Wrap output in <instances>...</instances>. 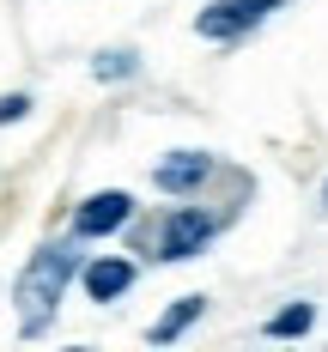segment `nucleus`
Segmentation results:
<instances>
[{"label":"nucleus","mask_w":328,"mask_h":352,"mask_svg":"<svg viewBox=\"0 0 328 352\" xmlns=\"http://www.w3.org/2000/svg\"><path fill=\"white\" fill-rule=\"evenodd\" d=\"M73 274H79V249L73 243H43L31 261L19 267L12 304H19V328H25V334H49V322H55V310H61Z\"/></svg>","instance_id":"obj_1"},{"label":"nucleus","mask_w":328,"mask_h":352,"mask_svg":"<svg viewBox=\"0 0 328 352\" xmlns=\"http://www.w3.org/2000/svg\"><path fill=\"white\" fill-rule=\"evenodd\" d=\"M219 237V212L207 207H171L158 225H152V261H195L201 249Z\"/></svg>","instance_id":"obj_2"},{"label":"nucleus","mask_w":328,"mask_h":352,"mask_svg":"<svg viewBox=\"0 0 328 352\" xmlns=\"http://www.w3.org/2000/svg\"><path fill=\"white\" fill-rule=\"evenodd\" d=\"M280 6H286V0H213V6H201L195 31L207 36V43H237V36H250L255 25H267Z\"/></svg>","instance_id":"obj_3"},{"label":"nucleus","mask_w":328,"mask_h":352,"mask_svg":"<svg viewBox=\"0 0 328 352\" xmlns=\"http://www.w3.org/2000/svg\"><path fill=\"white\" fill-rule=\"evenodd\" d=\"M128 219H134V195H128V188L85 195V201L73 207V237H116Z\"/></svg>","instance_id":"obj_4"},{"label":"nucleus","mask_w":328,"mask_h":352,"mask_svg":"<svg viewBox=\"0 0 328 352\" xmlns=\"http://www.w3.org/2000/svg\"><path fill=\"white\" fill-rule=\"evenodd\" d=\"M79 280H85V298H91V304H116V298L134 285V261H122V255H91V261L79 267Z\"/></svg>","instance_id":"obj_5"},{"label":"nucleus","mask_w":328,"mask_h":352,"mask_svg":"<svg viewBox=\"0 0 328 352\" xmlns=\"http://www.w3.org/2000/svg\"><path fill=\"white\" fill-rule=\"evenodd\" d=\"M213 176V152H171L158 170H152V188H164V195H188V188H201Z\"/></svg>","instance_id":"obj_6"},{"label":"nucleus","mask_w":328,"mask_h":352,"mask_svg":"<svg viewBox=\"0 0 328 352\" xmlns=\"http://www.w3.org/2000/svg\"><path fill=\"white\" fill-rule=\"evenodd\" d=\"M201 310H207V298H201V292L177 298V304H171L164 316L152 322V334H146V340H152V346H171V340H182V334H188V328L201 322Z\"/></svg>","instance_id":"obj_7"},{"label":"nucleus","mask_w":328,"mask_h":352,"mask_svg":"<svg viewBox=\"0 0 328 352\" xmlns=\"http://www.w3.org/2000/svg\"><path fill=\"white\" fill-rule=\"evenodd\" d=\"M310 328H316V304H310V298H292L286 310H274V316L261 322L267 340H298V334H310Z\"/></svg>","instance_id":"obj_8"},{"label":"nucleus","mask_w":328,"mask_h":352,"mask_svg":"<svg viewBox=\"0 0 328 352\" xmlns=\"http://www.w3.org/2000/svg\"><path fill=\"white\" fill-rule=\"evenodd\" d=\"M91 73H98V79H109V85H116V79H134V73H140V55H134V49H98Z\"/></svg>","instance_id":"obj_9"},{"label":"nucleus","mask_w":328,"mask_h":352,"mask_svg":"<svg viewBox=\"0 0 328 352\" xmlns=\"http://www.w3.org/2000/svg\"><path fill=\"white\" fill-rule=\"evenodd\" d=\"M25 116H31V98H25V91H6V98H0V128H6V122H25Z\"/></svg>","instance_id":"obj_10"},{"label":"nucleus","mask_w":328,"mask_h":352,"mask_svg":"<svg viewBox=\"0 0 328 352\" xmlns=\"http://www.w3.org/2000/svg\"><path fill=\"white\" fill-rule=\"evenodd\" d=\"M322 212H328V182H322Z\"/></svg>","instance_id":"obj_11"}]
</instances>
